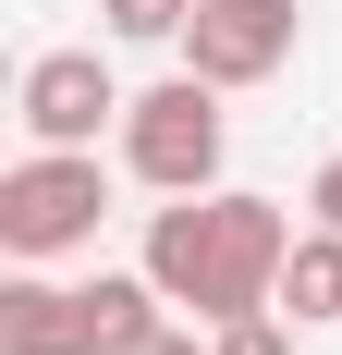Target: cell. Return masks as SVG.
Returning a JSON list of instances; mask_svg holds the SVG:
<instances>
[{"label":"cell","instance_id":"6da1fadb","mask_svg":"<svg viewBox=\"0 0 342 355\" xmlns=\"http://www.w3.org/2000/svg\"><path fill=\"white\" fill-rule=\"evenodd\" d=\"M281 257H294V220L269 209V196H171L159 220H147V270H159L171 306H196L208 331L244 319V306H281Z\"/></svg>","mask_w":342,"mask_h":355},{"label":"cell","instance_id":"7a4b0ae2","mask_svg":"<svg viewBox=\"0 0 342 355\" xmlns=\"http://www.w3.org/2000/svg\"><path fill=\"white\" fill-rule=\"evenodd\" d=\"M98 220H110V172L86 159V147H25L12 172H0V245L12 257H73V245H98Z\"/></svg>","mask_w":342,"mask_h":355},{"label":"cell","instance_id":"3957f363","mask_svg":"<svg viewBox=\"0 0 342 355\" xmlns=\"http://www.w3.org/2000/svg\"><path fill=\"white\" fill-rule=\"evenodd\" d=\"M220 86L208 73H171V86H147V98H123V159H135V184H159V196H208L220 184Z\"/></svg>","mask_w":342,"mask_h":355},{"label":"cell","instance_id":"277c9868","mask_svg":"<svg viewBox=\"0 0 342 355\" xmlns=\"http://www.w3.org/2000/svg\"><path fill=\"white\" fill-rule=\"evenodd\" d=\"M294 37H306L294 0H196L183 12V73H208V86H269L294 62Z\"/></svg>","mask_w":342,"mask_h":355},{"label":"cell","instance_id":"5b68a950","mask_svg":"<svg viewBox=\"0 0 342 355\" xmlns=\"http://www.w3.org/2000/svg\"><path fill=\"white\" fill-rule=\"evenodd\" d=\"M12 110H25V135H37V147H86L110 110H123V86H110L98 49H37L25 86H12Z\"/></svg>","mask_w":342,"mask_h":355},{"label":"cell","instance_id":"8992f818","mask_svg":"<svg viewBox=\"0 0 342 355\" xmlns=\"http://www.w3.org/2000/svg\"><path fill=\"white\" fill-rule=\"evenodd\" d=\"M0 355H98V306L86 282H49V270H12L0 282Z\"/></svg>","mask_w":342,"mask_h":355},{"label":"cell","instance_id":"52a82bcc","mask_svg":"<svg viewBox=\"0 0 342 355\" xmlns=\"http://www.w3.org/2000/svg\"><path fill=\"white\" fill-rule=\"evenodd\" d=\"M281 319H342V233L318 220V233H294V257H281Z\"/></svg>","mask_w":342,"mask_h":355},{"label":"cell","instance_id":"ba28073f","mask_svg":"<svg viewBox=\"0 0 342 355\" xmlns=\"http://www.w3.org/2000/svg\"><path fill=\"white\" fill-rule=\"evenodd\" d=\"M98 12H110V37L159 49V37H183V12H196V0H98Z\"/></svg>","mask_w":342,"mask_h":355},{"label":"cell","instance_id":"9c48e42d","mask_svg":"<svg viewBox=\"0 0 342 355\" xmlns=\"http://www.w3.org/2000/svg\"><path fill=\"white\" fill-rule=\"evenodd\" d=\"M220 355H294V343H281V306H244V319H220Z\"/></svg>","mask_w":342,"mask_h":355},{"label":"cell","instance_id":"30bf717a","mask_svg":"<svg viewBox=\"0 0 342 355\" xmlns=\"http://www.w3.org/2000/svg\"><path fill=\"white\" fill-rule=\"evenodd\" d=\"M135 355H220V343H196V331H171V319H159V331H147Z\"/></svg>","mask_w":342,"mask_h":355},{"label":"cell","instance_id":"8fae6325","mask_svg":"<svg viewBox=\"0 0 342 355\" xmlns=\"http://www.w3.org/2000/svg\"><path fill=\"white\" fill-rule=\"evenodd\" d=\"M306 209H318V220H330V233H342V159H330V172H318V196H306Z\"/></svg>","mask_w":342,"mask_h":355}]
</instances>
